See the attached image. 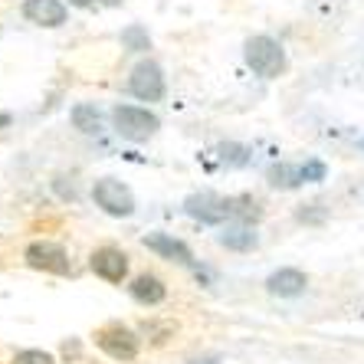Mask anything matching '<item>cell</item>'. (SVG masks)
<instances>
[{
  "label": "cell",
  "instance_id": "obj_16",
  "mask_svg": "<svg viewBox=\"0 0 364 364\" xmlns=\"http://www.w3.org/2000/svg\"><path fill=\"white\" fill-rule=\"evenodd\" d=\"M250 148L246 144H237V141H223V144H217V158H220L227 168H246L250 164Z\"/></svg>",
  "mask_w": 364,
  "mask_h": 364
},
{
  "label": "cell",
  "instance_id": "obj_13",
  "mask_svg": "<svg viewBox=\"0 0 364 364\" xmlns=\"http://www.w3.org/2000/svg\"><path fill=\"white\" fill-rule=\"evenodd\" d=\"M266 181H269V187H276V191H296V187L305 184L302 178V168L299 164H272L269 171H266Z\"/></svg>",
  "mask_w": 364,
  "mask_h": 364
},
{
  "label": "cell",
  "instance_id": "obj_21",
  "mask_svg": "<svg viewBox=\"0 0 364 364\" xmlns=\"http://www.w3.org/2000/svg\"><path fill=\"white\" fill-rule=\"evenodd\" d=\"M325 174H328V168H325L322 161H305V164H302L305 184H318V181H325Z\"/></svg>",
  "mask_w": 364,
  "mask_h": 364
},
{
  "label": "cell",
  "instance_id": "obj_4",
  "mask_svg": "<svg viewBox=\"0 0 364 364\" xmlns=\"http://www.w3.org/2000/svg\"><path fill=\"white\" fill-rule=\"evenodd\" d=\"M92 197H95V203H99L102 210L109 213V217H132V213H135V194H132V191H128L122 181H115V178L95 181Z\"/></svg>",
  "mask_w": 364,
  "mask_h": 364
},
{
  "label": "cell",
  "instance_id": "obj_15",
  "mask_svg": "<svg viewBox=\"0 0 364 364\" xmlns=\"http://www.w3.org/2000/svg\"><path fill=\"white\" fill-rule=\"evenodd\" d=\"M230 213H233L240 223H250V227H253V223L263 217V207H259L256 197L243 194V197H230Z\"/></svg>",
  "mask_w": 364,
  "mask_h": 364
},
{
  "label": "cell",
  "instance_id": "obj_7",
  "mask_svg": "<svg viewBox=\"0 0 364 364\" xmlns=\"http://www.w3.org/2000/svg\"><path fill=\"white\" fill-rule=\"evenodd\" d=\"M26 263L33 269L53 272V276H69L73 272V263H69V253L60 243H50V240H36V243L26 246Z\"/></svg>",
  "mask_w": 364,
  "mask_h": 364
},
{
  "label": "cell",
  "instance_id": "obj_20",
  "mask_svg": "<svg viewBox=\"0 0 364 364\" xmlns=\"http://www.w3.org/2000/svg\"><path fill=\"white\" fill-rule=\"evenodd\" d=\"M14 364H56V358H53L50 351H36V348H26V351H20V355L14 358Z\"/></svg>",
  "mask_w": 364,
  "mask_h": 364
},
{
  "label": "cell",
  "instance_id": "obj_14",
  "mask_svg": "<svg viewBox=\"0 0 364 364\" xmlns=\"http://www.w3.org/2000/svg\"><path fill=\"white\" fill-rule=\"evenodd\" d=\"M132 296L141 305H161L164 296H168V289H164V282L158 279V276H138V279L132 282Z\"/></svg>",
  "mask_w": 364,
  "mask_h": 364
},
{
  "label": "cell",
  "instance_id": "obj_1",
  "mask_svg": "<svg viewBox=\"0 0 364 364\" xmlns=\"http://www.w3.org/2000/svg\"><path fill=\"white\" fill-rule=\"evenodd\" d=\"M243 56H246V66L263 79H279L286 73V50H282V43L266 33L250 36L243 46Z\"/></svg>",
  "mask_w": 364,
  "mask_h": 364
},
{
  "label": "cell",
  "instance_id": "obj_22",
  "mask_svg": "<svg viewBox=\"0 0 364 364\" xmlns=\"http://www.w3.org/2000/svg\"><path fill=\"white\" fill-rule=\"evenodd\" d=\"M69 4H73V7H92L95 0H69Z\"/></svg>",
  "mask_w": 364,
  "mask_h": 364
},
{
  "label": "cell",
  "instance_id": "obj_6",
  "mask_svg": "<svg viewBox=\"0 0 364 364\" xmlns=\"http://www.w3.org/2000/svg\"><path fill=\"white\" fill-rule=\"evenodd\" d=\"M164 89H168V85H164V73H161V66L151 60L138 63V66L132 69V76H128V92L141 102H161Z\"/></svg>",
  "mask_w": 364,
  "mask_h": 364
},
{
  "label": "cell",
  "instance_id": "obj_9",
  "mask_svg": "<svg viewBox=\"0 0 364 364\" xmlns=\"http://www.w3.org/2000/svg\"><path fill=\"white\" fill-rule=\"evenodd\" d=\"M144 246L158 253L161 259H171V263H181V266H191L194 263V253H191V246L184 240H174L171 233H148L144 237Z\"/></svg>",
  "mask_w": 364,
  "mask_h": 364
},
{
  "label": "cell",
  "instance_id": "obj_2",
  "mask_svg": "<svg viewBox=\"0 0 364 364\" xmlns=\"http://www.w3.org/2000/svg\"><path fill=\"white\" fill-rule=\"evenodd\" d=\"M112 122H115V132L128 141H148V138L161 128V119L148 109H138V105H115L112 109Z\"/></svg>",
  "mask_w": 364,
  "mask_h": 364
},
{
  "label": "cell",
  "instance_id": "obj_24",
  "mask_svg": "<svg viewBox=\"0 0 364 364\" xmlns=\"http://www.w3.org/2000/svg\"><path fill=\"white\" fill-rule=\"evenodd\" d=\"M358 151H361V154H364V138H358Z\"/></svg>",
  "mask_w": 364,
  "mask_h": 364
},
{
  "label": "cell",
  "instance_id": "obj_11",
  "mask_svg": "<svg viewBox=\"0 0 364 364\" xmlns=\"http://www.w3.org/2000/svg\"><path fill=\"white\" fill-rule=\"evenodd\" d=\"M23 17L36 26H63L66 4L63 0H23Z\"/></svg>",
  "mask_w": 364,
  "mask_h": 364
},
{
  "label": "cell",
  "instance_id": "obj_8",
  "mask_svg": "<svg viewBox=\"0 0 364 364\" xmlns=\"http://www.w3.org/2000/svg\"><path fill=\"white\" fill-rule=\"evenodd\" d=\"M89 266H92V272L105 282H122L128 276V256L122 253V250H115V246H102V250H95L92 259H89Z\"/></svg>",
  "mask_w": 364,
  "mask_h": 364
},
{
  "label": "cell",
  "instance_id": "obj_17",
  "mask_svg": "<svg viewBox=\"0 0 364 364\" xmlns=\"http://www.w3.org/2000/svg\"><path fill=\"white\" fill-rule=\"evenodd\" d=\"M73 125H76L79 132H85V135H99L102 119H99V112H95V105H76V109H73Z\"/></svg>",
  "mask_w": 364,
  "mask_h": 364
},
{
  "label": "cell",
  "instance_id": "obj_23",
  "mask_svg": "<svg viewBox=\"0 0 364 364\" xmlns=\"http://www.w3.org/2000/svg\"><path fill=\"white\" fill-rule=\"evenodd\" d=\"M10 125V115H7V112H0V128H7Z\"/></svg>",
  "mask_w": 364,
  "mask_h": 364
},
{
  "label": "cell",
  "instance_id": "obj_10",
  "mask_svg": "<svg viewBox=\"0 0 364 364\" xmlns=\"http://www.w3.org/2000/svg\"><path fill=\"white\" fill-rule=\"evenodd\" d=\"M305 286H309V276H305L302 269H292V266H286V269H276L269 279H266V292H269V296H279V299L302 296Z\"/></svg>",
  "mask_w": 364,
  "mask_h": 364
},
{
  "label": "cell",
  "instance_id": "obj_19",
  "mask_svg": "<svg viewBox=\"0 0 364 364\" xmlns=\"http://www.w3.org/2000/svg\"><path fill=\"white\" fill-rule=\"evenodd\" d=\"M325 217H328V213H325L322 203H309V207H299L296 210L299 223H315V227H318V223H325Z\"/></svg>",
  "mask_w": 364,
  "mask_h": 364
},
{
  "label": "cell",
  "instance_id": "obj_5",
  "mask_svg": "<svg viewBox=\"0 0 364 364\" xmlns=\"http://www.w3.org/2000/svg\"><path fill=\"white\" fill-rule=\"evenodd\" d=\"M184 213L191 220H200V223H210V227H220L223 220H230V197H220V194H191L184 200Z\"/></svg>",
  "mask_w": 364,
  "mask_h": 364
},
{
  "label": "cell",
  "instance_id": "obj_18",
  "mask_svg": "<svg viewBox=\"0 0 364 364\" xmlns=\"http://www.w3.org/2000/svg\"><path fill=\"white\" fill-rule=\"evenodd\" d=\"M122 46L128 53H144V50H151V36H148L144 26H128L125 33H122Z\"/></svg>",
  "mask_w": 364,
  "mask_h": 364
},
{
  "label": "cell",
  "instance_id": "obj_3",
  "mask_svg": "<svg viewBox=\"0 0 364 364\" xmlns=\"http://www.w3.org/2000/svg\"><path fill=\"white\" fill-rule=\"evenodd\" d=\"M95 345H99L112 361H135L138 358V335L119 322H112L95 331Z\"/></svg>",
  "mask_w": 364,
  "mask_h": 364
},
{
  "label": "cell",
  "instance_id": "obj_12",
  "mask_svg": "<svg viewBox=\"0 0 364 364\" xmlns=\"http://www.w3.org/2000/svg\"><path fill=\"white\" fill-rule=\"evenodd\" d=\"M220 246H227L233 253H250V250L259 246V237H256V230L250 223H233L220 233Z\"/></svg>",
  "mask_w": 364,
  "mask_h": 364
}]
</instances>
